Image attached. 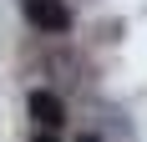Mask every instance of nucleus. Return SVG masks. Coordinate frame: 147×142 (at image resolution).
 <instances>
[{"mask_svg":"<svg viewBox=\"0 0 147 142\" xmlns=\"http://www.w3.org/2000/svg\"><path fill=\"white\" fill-rule=\"evenodd\" d=\"M26 20L46 36H61V30H71V10L61 5V0H26Z\"/></svg>","mask_w":147,"mask_h":142,"instance_id":"nucleus-1","label":"nucleus"},{"mask_svg":"<svg viewBox=\"0 0 147 142\" xmlns=\"http://www.w3.org/2000/svg\"><path fill=\"white\" fill-rule=\"evenodd\" d=\"M30 117H36L41 127H61V122H66L61 97H56V91H30Z\"/></svg>","mask_w":147,"mask_h":142,"instance_id":"nucleus-2","label":"nucleus"},{"mask_svg":"<svg viewBox=\"0 0 147 142\" xmlns=\"http://www.w3.org/2000/svg\"><path fill=\"white\" fill-rule=\"evenodd\" d=\"M81 142H102V137H81Z\"/></svg>","mask_w":147,"mask_h":142,"instance_id":"nucleus-3","label":"nucleus"}]
</instances>
